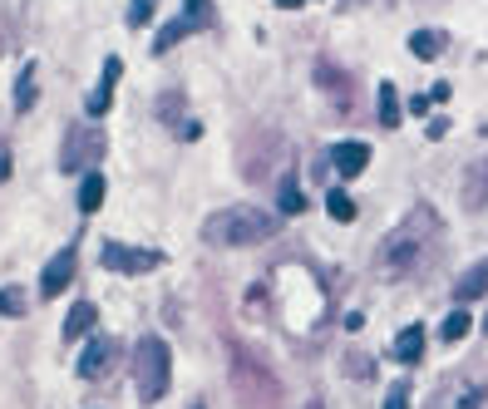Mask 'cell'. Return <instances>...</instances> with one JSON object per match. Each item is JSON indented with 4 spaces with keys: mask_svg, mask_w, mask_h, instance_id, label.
<instances>
[{
    "mask_svg": "<svg viewBox=\"0 0 488 409\" xmlns=\"http://www.w3.org/2000/svg\"><path fill=\"white\" fill-rule=\"evenodd\" d=\"M410 50H414L420 59H434V55L444 50V35H439V30H414V35H410Z\"/></svg>",
    "mask_w": 488,
    "mask_h": 409,
    "instance_id": "16",
    "label": "cell"
},
{
    "mask_svg": "<svg viewBox=\"0 0 488 409\" xmlns=\"http://www.w3.org/2000/svg\"><path fill=\"white\" fill-rule=\"evenodd\" d=\"M95 321H99L95 301H79V306L65 316V341H79V335H89V331H95Z\"/></svg>",
    "mask_w": 488,
    "mask_h": 409,
    "instance_id": "13",
    "label": "cell"
},
{
    "mask_svg": "<svg viewBox=\"0 0 488 409\" xmlns=\"http://www.w3.org/2000/svg\"><path fill=\"white\" fill-rule=\"evenodd\" d=\"M188 35H193V25H188L183 15H178V20H168V25L158 30V40H153V55H168V50L178 45V40H188Z\"/></svg>",
    "mask_w": 488,
    "mask_h": 409,
    "instance_id": "15",
    "label": "cell"
},
{
    "mask_svg": "<svg viewBox=\"0 0 488 409\" xmlns=\"http://www.w3.org/2000/svg\"><path fill=\"white\" fill-rule=\"evenodd\" d=\"M193 409H203V404H193Z\"/></svg>",
    "mask_w": 488,
    "mask_h": 409,
    "instance_id": "30",
    "label": "cell"
},
{
    "mask_svg": "<svg viewBox=\"0 0 488 409\" xmlns=\"http://www.w3.org/2000/svg\"><path fill=\"white\" fill-rule=\"evenodd\" d=\"M109 360H113V341H89V350L79 355V375L85 380H99V375H109Z\"/></svg>",
    "mask_w": 488,
    "mask_h": 409,
    "instance_id": "9",
    "label": "cell"
},
{
    "mask_svg": "<svg viewBox=\"0 0 488 409\" xmlns=\"http://www.w3.org/2000/svg\"><path fill=\"white\" fill-rule=\"evenodd\" d=\"M0 311H5V316H25V291L5 286V291H0Z\"/></svg>",
    "mask_w": 488,
    "mask_h": 409,
    "instance_id": "22",
    "label": "cell"
},
{
    "mask_svg": "<svg viewBox=\"0 0 488 409\" xmlns=\"http://www.w3.org/2000/svg\"><path fill=\"white\" fill-rule=\"evenodd\" d=\"M276 5H282V10H296V5H306V0H276Z\"/></svg>",
    "mask_w": 488,
    "mask_h": 409,
    "instance_id": "29",
    "label": "cell"
},
{
    "mask_svg": "<svg viewBox=\"0 0 488 409\" xmlns=\"http://www.w3.org/2000/svg\"><path fill=\"white\" fill-rule=\"evenodd\" d=\"M282 277L292 281L286 291H276V311H282V321H286V331H296V335H311L326 321V291L316 286V277H311L306 267H282Z\"/></svg>",
    "mask_w": 488,
    "mask_h": 409,
    "instance_id": "3",
    "label": "cell"
},
{
    "mask_svg": "<svg viewBox=\"0 0 488 409\" xmlns=\"http://www.w3.org/2000/svg\"><path fill=\"white\" fill-rule=\"evenodd\" d=\"M366 163H370L366 143H340V149L330 153V168H336L340 177H360V173H366Z\"/></svg>",
    "mask_w": 488,
    "mask_h": 409,
    "instance_id": "8",
    "label": "cell"
},
{
    "mask_svg": "<svg viewBox=\"0 0 488 409\" xmlns=\"http://www.w3.org/2000/svg\"><path fill=\"white\" fill-rule=\"evenodd\" d=\"M183 20H188L193 30H207L212 25V0H183Z\"/></svg>",
    "mask_w": 488,
    "mask_h": 409,
    "instance_id": "19",
    "label": "cell"
},
{
    "mask_svg": "<svg viewBox=\"0 0 488 409\" xmlns=\"http://www.w3.org/2000/svg\"><path fill=\"white\" fill-rule=\"evenodd\" d=\"M454 296H459V301H479V296H488V261H479V267L464 271L459 286H454Z\"/></svg>",
    "mask_w": 488,
    "mask_h": 409,
    "instance_id": "12",
    "label": "cell"
},
{
    "mask_svg": "<svg viewBox=\"0 0 488 409\" xmlns=\"http://www.w3.org/2000/svg\"><path fill=\"white\" fill-rule=\"evenodd\" d=\"M434 237H439V223H434V213H429V207H414V213L385 237V242H380V271H390V277H400V271H414V267L424 261V251L434 247Z\"/></svg>",
    "mask_w": 488,
    "mask_h": 409,
    "instance_id": "1",
    "label": "cell"
},
{
    "mask_svg": "<svg viewBox=\"0 0 488 409\" xmlns=\"http://www.w3.org/2000/svg\"><path fill=\"white\" fill-rule=\"evenodd\" d=\"M69 277H75V251H59L45 267V277H40V296H59L69 286Z\"/></svg>",
    "mask_w": 488,
    "mask_h": 409,
    "instance_id": "7",
    "label": "cell"
},
{
    "mask_svg": "<svg viewBox=\"0 0 488 409\" xmlns=\"http://www.w3.org/2000/svg\"><path fill=\"white\" fill-rule=\"evenodd\" d=\"M30 104H35V69H25L15 84V109H30Z\"/></svg>",
    "mask_w": 488,
    "mask_h": 409,
    "instance_id": "23",
    "label": "cell"
},
{
    "mask_svg": "<svg viewBox=\"0 0 488 409\" xmlns=\"http://www.w3.org/2000/svg\"><path fill=\"white\" fill-rule=\"evenodd\" d=\"M104 203V173H89L85 187H79V213H99Z\"/></svg>",
    "mask_w": 488,
    "mask_h": 409,
    "instance_id": "17",
    "label": "cell"
},
{
    "mask_svg": "<svg viewBox=\"0 0 488 409\" xmlns=\"http://www.w3.org/2000/svg\"><path fill=\"white\" fill-rule=\"evenodd\" d=\"M375 114H380V123H385V129H394V123H400V99H394V84H380Z\"/></svg>",
    "mask_w": 488,
    "mask_h": 409,
    "instance_id": "18",
    "label": "cell"
},
{
    "mask_svg": "<svg viewBox=\"0 0 488 409\" xmlns=\"http://www.w3.org/2000/svg\"><path fill=\"white\" fill-rule=\"evenodd\" d=\"M5 173H10V149H5V139H0V183H5Z\"/></svg>",
    "mask_w": 488,
    "mask_h": 409,
    "instance_id": "28",
    "label": "cell"
},
{
    "mask_svg": "<svg viewBox=\"0 0 488 409\" xmlns=\"http://www.w3.org/2000/svg\"><path fill=\"white\" fill-rule=\"evenodd\" d=\"M385 409H410V385H394L385 395Z\"/></svg>",
    "mask_w": 488,
    "mask_h": 409,
    "instance_id": "26",
    "label": "cell"
},
{
    "mask_svg": "<svg viewBox=\"0 0 488 409\" xmlns=\"http://www.w3.org/2000/svg\"><path fill=\"white\" fill-rule=\"evenodd\" d=\"M326 207H330V217H336V223H356V203H350V197L340 193V187L326 197Z\"/></svg>",
    "mask_w": 488,
    "mask_h": 409,
    "instance_id": "20",
    "label": "cell"
},
{
    "mask_svg": "<svg viewBox=\"0 0 488 409\" xmlns=\"http://www.w3.org/2000/svg\"><path fill=\"white\" fill-rule=\"evenodd\" d=\"M282 213H292V217H296V213H306V193H301L296 183H286V187H282Z\"/></svg>",
    "mask_w": 488,
    "mask_h": 409,
    "instance_id": "24",
    "label": "cell"
},
{
    "mask_svg": "<svg viewBox=\"0 0 488 409\" xmlns=\"http://www.w3.org/2000/svg\"><path fill=\"white\" fill-rule=\"evenodd\" d=\"M119 75H123V65H119V59H104V79H99V89L89 94V104H85L89 114H104V109L113 104V84H119Z\"/></svg>",
    "mask_w": 488,
    "mask_h": 409,
    "instance_id": "10",
    "label": "cell"
},
{
    "mask_svg": "<svg viewBox=\"0 0 488 409\" xmlns=\"http://www.w3.org/2000/svg\"><path fill=\"white\" fill-rule=\"evenodd\" d=\"M483 326H488V321H483Z\"/></svg>",
    "mask_w": 488,
    "mask_h": 409,
    "instance_id": "31",
    "label": "cell"
},
{
    "mask_svg": "<svg viewBox=\"0 0 488 409\" xmlns=\"http://www.w3.org/2000/svg\"><path fill=\"white\" fill-rule=\"evenodd\" d=\"M178 133H183V139H203V123H197V119H188V123H183Z\"/></svg>",
    "mask_w": 488,
    "mask_h": 409,
    "instance_id": "27",
    "label": "cell"
},
{
    "mask_svg": "<svg viewBox=\"0 0 488 409\" xmlns=\"http://www.w3.org/2000/svg\"><path fill=\"white\" fill-rule=\"evenodd\" d=\"M104 159V133L89 129V123H79V129L65 133V149H59V168L65 173H89Z\"/></svg>",
    "mask_w": 488,
    "mask_h": 409,
    "instance_id": "5",
    "label": "cell"
},
{
    "mask_svg": "<svg viewBox=\"0 0 488 409\" xmlns=\"http://www.w3.org/2000/svg\"><path fill=\"white\" fill-rule=\"evenodd\" d=\"M99 261H104L109 271H129V277H139V271L163 267V251H149V247H123V242H104Z\"/></svg>",
    "mask_w": 488,
    "mask_h": 409,
    "instance_id": "6",
    "label": "cell"
},
{
    "mask_svg": "<svg viewBox=\"0 0 488 409\" xmlns=\"http://www.w3.org/2000/svg\"><path fill=\"white\" fill-rule=\"evenodd\" d=\"M424 355V331L420 326H410V331H400V341H394V360H404V365H414Z\"/></svg>",
    "mask_w": 488,
    "mask_h": 409,
    "instance_id": "14",
    "label": "cell"
},
{
    "mask_svg": "<svg viewBox=\"0 0 488 409\" xmlns=\"http://www.w3.org/2000/svg\"><path fill=\"white\" fill-rule=\"evenodd\" d=\"M276 232H282V217L262 213V207H227V213H212L203 223V242L212 247H257Z\"/></svg>",
    "mask_w": 488,
    "mask_h": 409,
    "instance_id": "2",
    "label": "cell"
},
{
    "mask_svg": "<svg viewBox=\"0 0 488 409\" xmlns=\"http://www.w3.org/2000/svg\"><path fill=\"white\" fill-rule=\"evenodd\" d=\"M168 380H173V355L158 335H143L139 350H133V385H139V400L153 404L168 395Z\"/></svg>",
    "mask_w": 488,
    "mask_h": 409,
    "instance_id": "4",
    "label": "cell"
},
{
    "mask_svg": "<svg viewBox=\"0 0 488 409\" xmlns=\"http://www.w3.org/2000/svg\"><path fill=\"white\" fill-rule=\"evenodd\" d=\"M483 203H488V163H474L469 168V183H464V207L479 213Z\"/></svg>",
    "mask_w": 488,
    "mask_h": 409,
    "instance_id": "11",
    "label": "cell"
},
{
    "mask_svg": "<svg viewBox=\"0 0 488 409\" xmlns=\"http://www.w3.org/2000/svg\"><path fill=\"white\" fill-rule=\"evenodd\" d=\"M444 341H464V335H469V316H464V311H454V316L449 321H444Z\"/></svg>",
    "mask_w": 488,
    "mask_h": 409,
    "instance_id": "25",
    "label": "cell"
},
{
    "mask_svg": "<svg viewBox=\"0 0 488 409\" xmlns=\"http://www.w3.org/2000/svg\"><path fill=\"white\" fill-rule=\"evenodd\" d=\"M158 10V0H129V30H143Z\"/></svg>",
    "mask_w": 488,
    "mask_h": 409,
    "instance_id": "21",
    "label": "cell"
}]
</instances>
